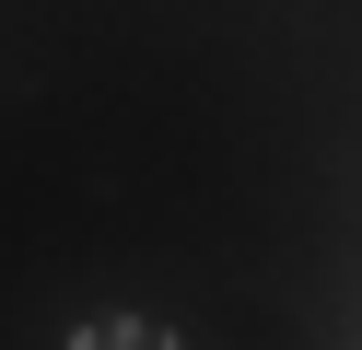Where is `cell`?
<instances>
[{"label": "cell", "mask_w": 362, "mask_h": 350, "mask_svg": "<svg viewBox=\"0 0 362 350\" xmlns=\"http://www.w3.org/2000/svg\"><path fill=\"white\" fill-rule=\"evenodd\" d=\"M71 350H175V327L164 315H82Z\"/></svg>", "instance_id": "obj_1"}]
</instances>
